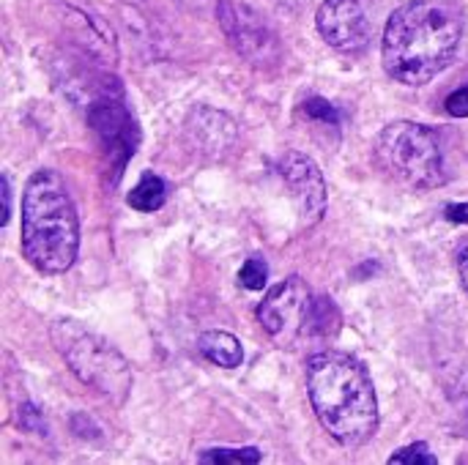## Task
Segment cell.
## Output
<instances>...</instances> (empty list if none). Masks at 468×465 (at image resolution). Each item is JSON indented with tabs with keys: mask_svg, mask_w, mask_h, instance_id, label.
<instances>
[{
	"mask_svg": "<svg viewBox=\"0 0 468 465\" xmlns=\"http://www.w3.org/2000/svg\"><path fill=\"white\" fill-rule=\"evenodd\" d=\"M463 16L447 0L403 3L384 27L381 58L395 82L428 85L458 55Z\"/></svg>",
	"mask_w": 468,
	"mask_h": 465,
	"instance_id": "1",
	"label": "cell"
},
{
	"mask_svg": "<svg viewBox=\"0 0 468 465\" xmlns=\"http://www.w3.org/2000/svg\"><path fill=\"white\" fill-rule=\"evenodd\" d=\"M307 395L324 430L343 447H365L378 430V397L362 362L321 351L307 362Z\"/></svg>",
	"mask_w": 468,
	"mask_h": 465,
	"instance_id": "2",
	"label": "cell"
},
{
	"mask_svg": "<svg viewBox=\"0 0 468 465\" xmlns=\"http://www.w3.org/2000/svg\"><path fill=\"white\" fill-rule=\"evenodd\" d=\"M80 249V219L69 186L55 170H36L22 195V252L41 274H63Z\"/></svg>",
	"mask_w": 468,
	"mask_h": 465,
	"instance_id": "3",
	"label": "cell"
},
{
	"mask_svg": "<svg viewBox=\"0 0 468 465\" xmlns=\"http://www.w3.org/2000/svg\"><path fill=\"white\" fill-rule=\"evenodd\" d=\"M58 354L66 359L69 370L90 389L101 392L112 403H123L132 392L129 362L99 334L88 332L71 318H60L49 329Z\"/></svg>",
	"mask_w": 468,
	"mask_h": 465,
	"instance_id": "4",
	"label": "cell"
},
{
	"mask_svg": "<svg viewBox=\"0 0 468 465\" xmlns=\"http://www.w3.org/2000/svg\"><path fill=\"white\" fill-rule=\"evenodd\" d=\"M376 159L398 184L425 192L444 181V153L433 129L414 121L384 126L376 143Z\"/></svg>",
	"mask_w": 468,
	"mask_h": 465,
	"instance_id": "5",
	"label": "cell"
},
{
	"mask_svg": "<svg viewBox=\"0 0 468 465\" xmlns=\"http://www.w3.org/2000/svg\"><path fill=\"white\" fill-rule=\"evenodd\" d=\"M313 301L315 296L310 293L307 282L302 277H288L258 304V321L277 345H293L307 334Z\"/></svg>",
	"mask_w": 468,
	"mask_h": 465,
	"instance_id": "6",
	"label": "cell"
},
{
	"mask_svg": "<svg viewBox=\"0 0 468 465\" xmlns=\"http://www.w3.org/2000/svg\"><path fill=\"white\" fill-rule=\"evenodd\" d=\"M315 22L329 47L359 52L373 36V0H324Z\"/></svg>",
	"mask_w": 468,
	"mask_h": 465,
	"instance_id": "7",
	"label": "cell"
},
{
	"mask_svg": "<svg viewBox=\"0 0 468 465\" xmlns=\"http://www.w3.org/2000/svg\"><path fill=\"white\" fill-rule=\"evenodd\" d=\"M277 173L288 184L291 197L296 200V208L302 214V222L304 225L321 222L326 211V181L318 164L299 151H285L277 159Z\"/></svg>",
	"mask_w": 468,
	"mask_h": 465,
	"instance_id": "8",
	"label": "cell"
},
{
	"mask_svg": "<svg viewBox=\"0 0 468 465\" xmlns=\"http://www.w3.org/2000/svg\"><path fill=\"white\" fill-rule=\"evenodd\" d=\"M217 19L225 30L228 41L233 44V49L239 55H244L247 60H266L269 55L277 52L274 33L266 27V22L250 5L236 3V0H219Z\"/></svg>",
	"mask_w": 468,
	"mask_h": 465,
	"instance_id": "9",
	"label": "cell"
},
{
	"mask_svg": "<svg viewBox=\"0 0 468 465\" xmlns=\"http://www.w3.org/2000/svg\"><path fill=\"white\" fill-rule=\"evenodd\" d=\"M88 121L96 129V134L104 140V145L110 148V153L115 156V164L121 170L123 162L137 151V126H134V118L129 115V110L121 101H115V99H99L88 110Z\"/></svg>",
	"mask_w": 468,
	"mask_h": 465,
	"instance_id": "10",
	"label": "cell"
},
{
	"mask_svg": "<svg viewBox=\"0 0 468 465\" xmlns=\"http://www.w3.org/2000/svg\"><path fill=\"white\" fill-rule=\"evenodd\" d=\"M197 351L217 367L233 370L244 362V348L230 332H203L197 337Z\"/></svg>",
	"mask_w": 468,
	"mask_h": 465,
	"instance_id": "11",
	"label": "cell"
},
{
	"mask_svg": "<svg viewBox=\"0 0 468 465\" xmlns=\"http://www.w3.org/2000/svg\"><path fill=\"white\" fill-rule=\"evenodd\" d=\"M165 200H167V186H165V181H162L159 175H154V173H145V175L137 181V186L126 195V203H129L134 211H140V214H154V211H159V208L165 206Z\"/></svg>",
	"mask_w": 468,
	"mask_h": 465,
	"instance_id": "12",
	"label": "cell"
},
{
	"mask_svg": "<svg viewBox=\"0 0 468 465\" xmlns=\"http://www.w3.org/2000/svg\"><path fill=\"white\" fill-rule=\"evenodd\" d=\"M340 332V310L335 307L332 299L318 296L313 301L310 310V321H307V340H329Z\"/></svg>",
	"mask_w": 468,
	"mask_h": 465,
	"instance_id": "13",
	"label": "cell"
},
{
	"mask_svg": "<svg viewBox=\"0 0 468 465\" xmlns=\"http://www.w3.org/2000/svg\"><path fill=\"white\" fill-rule=\"evenodd\" d=\"M200 463L206 465H255L261 463V452L255 447L241 449H208L200 455Z\"/></svg>",
	"mask_w": 468,
	"mask_h": 465,
	"instance_id": "14",
	"label": "cell"
},
{
	"mask_svg": "<svg viewBox=\"0 0 468 465\" xmlns=\"http://www.w3.org/2000/svg\"><path fill=\"white\" fill-rule=\"evenodd\" d=\"M269 282V266L261 258H250L239 271V285L247 291H263Z\"/></svg>",
	"mask_w": 468,
	"mask_h": 465,
	"instance_id": "15",
	"label": "cell"
},
{
	"mask_svg": "<svg viewBox=\"0 0 468 465\" xmlns=\"http://www.w3.org/2000/svg\"><path fill=\"white\" fill-rule=\"evenodd\" d=\"M389 465H439V458L431 452L428 444H411V447H403L400 452H395L389 458Z\"/></svg>",
	"mask_w": 468,
	"mask_h": 465,
	"instance_id": "16",
	"label": "cell"
},
{
	"mask_svg": "<svg viewBox=\"0 0 468 465\" xmlns=\"http://www.w3.org/2000/svg\"><path fill=\"white\" fill-rule=\"evenodd\" d=\"M304 112H307L313 121H321V123H332V126H337V123H340V112H337L326 99H318V96L307 99Z\"/></svg>",
	"mask_w": 468,
	"mask_h": 465,
	"instance_id": "17",
	"label": "cell"
},
{
	"mask_svg": "<svg viewBox=\"0 0 468 465\" xmlns=\"http://www.w3.org/2000/svg\"><path fill=\"white\" fill-rule=\"evenodd\" d=\"M447 112L452 118H468V85L447 96Z\"/></svg>",
	"mask_w": 468,
	"mask_h": 465,
	"instance_id": "18",
	"label": "cell"
},
{
	"mask_svg": "<svg viewBox=\"0 0 468 465\" xmlns=\"http://www.w3.org/2000/svg\"><path fill=\"white\" fill-rule=\"evenodd\" d=\"M444 217L450 222H461V225H468V203H450L444 208Z\"/></svg>",
	"mask_w": 468,
	"mask_h": 465,
	"instance_id": "19",
	"label": "cell"
},
{
	"mask_svg": "<svg viewBox=\"0 0 468 465\" xmlns=\"http://www.w3.org/2000/svg\"><path fill=\"white\" fill-rule=\"evenodd\" d=\"M458 274H461V282H463L468 293V244H463L461 252H458Z\"/></svg>",
	"mask_w": 468,
	"mask_h": 465,
	"instance_id": "20",
	"label": "cell"
},
{
	"mask_svg": "<svg viewBox=\"0 0 468 465\" xmlns=\"http://www.w3.org/2000/svg\"><path fill=\"white\" fill-rule=\"evenodd\" d=\"M8 217H11V186L8 178L3 175V225H8Z\"/></svg>",
	"mask_w": 468,
	"mask_h": 465,
	"instance_id": "21",
	"label": "cell"
}]
</instances>
